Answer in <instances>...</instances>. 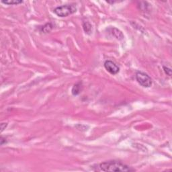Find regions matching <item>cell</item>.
<instances>
[{"label": "cell", "mask_w": 172, "mask_h": 172, "mask_svg": "<svg viewBox=\"0 0 172 172\" xmlns=\"http://www.w3.org/2000/svg\"><path fill=\"white\" fill-rule=\"evenodd\" d=\"M99 167L101 171H103L126 172L134 171V169L118 161H108L101 163L99 165Z\"/></svg>", "instance_id": "6da1fadb"}, {"label": "cell", "mask_w": 172, "mask_h": 172, "mask_svg": "<svg viewBox=\"0 0 172 172\" xmlns=\"http://www.w3.org/2000/svg\"><path fill=\"white\" fill-rule=\"evenodd\" d=\"M76 11L77 7L75 5L73 4H68L57 7L53 12L57 16L63 18V17H67L74 14L75 12H76Z\"/></svg>", "instance_id": "7a4b0ae2"}, {"label": "cell", "mask_w": 172, "mask_h": 172, "mask_svg": "<svg viewBox=\"0 0 172 172\" xmlns=\"http://www.w3.org/2000/svg\"><path fill=\"white\" fill-rule=\"evenodd\" d=\"M136 79L143 87H150L152 85L153 81L151 78L147 73L144 72L138 71L136 73Z\"/></svg>", "instance_id": "3957f363"}, {"label": "cell", "mask_w": 172, "mask_h": 172, "mask_svg": "<svg viewBox=\"0 0 172 172\" xmlns=\"http://www.w3.org/2000/svg\"><path fill=\"white\" fill-rule=\"evenodd\" d=\"M104 65L106 71L112 75H116L120 71L119 67L112 61H109V60L106 61Z\"/></svg>", "instance_id": "277c9868"}, {"label": "cell", "mask_w": 172, "mask_h": 172, "mask_svg": "<svg viewBox=\"0 0 172 172\" xmlns=\"http://www.w3.org/2000/svg\"><path fill=\"white\" fill-rule=\"evenodd\" d=\"M109 31L112 36H114L116 38L118 39V40H122L124 38V35H123L122 32L119 30L118 29L116 28H111L109 29Z\"/></svg>", "instance_id": "5b68a950"}, {"label": "cell", "mask_w": 172, "mask_h": 172, "mask_svg": "<svg viewBox=\"0 0 172 172\" xmlns=\"http://www.w3.org/2000/svg\"><path fill=\"white\" fill-rule=\"evenodd\" d=\"M82 89V84L81 82H78L75 84L73 86L72 89H71V93L73 96H77L81 93V91Z\"/></svg>", "instance_id": "8992f818"}, {"label": "cell", "mask_w": 172, "mask_h": 172, "mask_svg": "<svg viewBox=\"0 0 172 172\" xmlns=\"http://www.w3.org/2000/svg\"><path fill=\"white\" fill-rule=\"evenodd\" d=\"M83 28L84 31H85V32L86 34H90L92 29H91V24L89 23L88 21H83Z\"/></svg>", "instance_id": "52a82bcc"}, {"label": "cell", "mask_w": 172, "mask_h": 172, "mask_svg": "<svg viewBox=\"0 0 172 172\" xmlns=\"http://www.w3.org/2000/svg\"><path fill=\"white\" fill-rule=\"evenodd\" d=\"M1 3L6 5H18L20 3H23V1H19V0H1Z\"/></svg>", "instance_id": "ba28073f"}, {"label": "cell", "mask_w": 172, "mask_h": 172, "mask_svg": "<svg viewBox=\"0 0 172 172\" xmlns=\"http://www.w3.org/2000/svg\"><path fill=\"white\" fill-rule=\"evenodd\" d=\"M53 29V25L50 23H48L43 26L41 28V32H43L44 33H48Z\"/></svg>", "instance_id": "9c48e42d"}, {"label": "cell", "mask_w": 172, "mask_h": 172, "mask_svg": "<svg viewBox=\"0 0 172 172\" xmlns=\"http://www.w3.org/2000/svg\"><path fill=\"white\" fill-rule=\"evenodd\" d=\"M163 68L164 72H165V73L166 75H167L169 76V77L171 76V69L169 68V67H165V66H163Z\"/></svg>", "instance_id": "30bf717a"}, {"label": "cell", "mask_w": 172, "mask_h": 172, "mask_svg": "<svg viewBox=\"0 0 172 172\" xmlns=\"http://www.w3.org/2000/svg\"><path fill=\"white\" fill-rule=\"evenodd\" d=\"M7 126V122L1 123V132H3Z\"/></svg>", "instance_id": "8fae6325"}, {"label": "cell", "mask_w": 172, "mask_h": 172, "mask_svg": "<svg viewBox=\"0 0 172 172\" xmlns=\"http://www.w3.org/2000/svg\"><path fill=\"white\" fill-rule=\"evenodd\" d=\"M4 143H6V141L5 139H3V137L1 138V145H3Z\"/></svg>", "instance_id": "7c38bea8"}]
</instances>
